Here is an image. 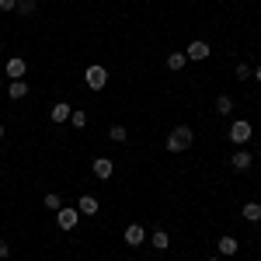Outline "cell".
<instances>
[{"instance_id":"obj_6","label":"cell","mask_w":261,"mask_h":261,"mask_svg":"<svg viewBox=\"0 0 261 261\" xmlns=\"http://www.w3.org/2000/svg\"><path fill=\"white\" fill-rule=\"evenodd\" d=\"M185 56H188V60H195V63H202V60H209V56H213V49H209V42L195 39V42H188Z\"/></svg>"},{"instance_id":"obj_8","label":"cell","mask_w":261,"mask_h":261,"mask_svg":"<svg viewBox=\"0 0 261 261\" xmlns=\"http://www.w3.org/2000/svg\"><path fill=\"white\" fill-rule=\"evenodd\" d=\"M4 70H7V77H11V81H24V73H28V63L21 60V56H14V60H7V66H4Z\"/></svg>"},{"instance_id":"obj_21","label":"cell","mask_w":261,"mask_h":261,"mask_svg":"<svg viewBox=\"0 0 261 261\" xmlns=\"http://www.w3.org/2000/svg\"><path fill=\"white\" fill-rule=\"evenodd\" d=\"M251 73H254V70H251L247 63H237V70H233V77H237V81H251Z\"/></svg>"},{"instance_id":"obj_10","label":"cell","mask_w":261,"mask_h":261,"mask_svg":"<svg viewBox=\"0 0 261 261\" xmlns=\"http://www.w3.org/2000/svg\"><path fill=\"white\" fill-rule=\"evenodd\" d=\"M251 164H254L251 150H237V153L230 157V167H233V171H251Z\"/></svg>"},{"instance_id":"obj_24","label":"cell","mask_w":261,"mask_h":261,"mask_svg":"<svg viewBox=\"0 0 261 261\" xmlns=\"http://www.w3.org/2000/svg\"><path fill=\"white\" fill-rule=\"evenodd\" d=\"M7 254H11V244H7V241H0V261L7 258Z\"/></svg>"},{"instance_id":"obj_13","label":"cell","mask_w":261,"mask_h":261,"mask_svg":"<svg viewBox=\"0 0 261 261\" xmlns=\"http://www.w3.org/2000/svg\"><path fill=\"white\" fill-rule=\"evenodd\" d=\"M146 241H150V247H157V251H167V247H171V237H167V230H153Z\"/></svg>"},{"instance_id":"obj_14","label":"cell","mask_w":261,"mask_h":261,"mask_svg":"<svg viewBox=\"0 0 261 261\" xmlns=\"http://www.w3.org/2000/svg\"><path fill=\"white\" fill-rule=\"evenodd\" d=\"M241 216L247 223H261V202H247V205L241 209Z\"/></svg>"},{"instance_id":"obj_17","label":"cell","mask_w":261,"mask_h":261,"mask_svg":"<svg viewBox=\"0 0 261 261\" xmlns=\"http://www.w3.org/2000/svg\"><path fill=\"white\" fill-rule=\"evenodd\" d=\"M213 108H216V115H230V112H233V98H230V94H220Z\"/></svg>"},{"instance_id":"obj_25","label":"cell","mask_w":261,"mask_h":261,"mask_svg":"<svg viewBox=\"0 0 261 261\" xmlns=\"http://www.w3.org/2000/svg\"><path fill=\"white\" fill-rule=\"evenodd\" d=\"M251 77H254V81L261 84V63H258V66H254V73H251Z\"/></svg>"},{"instance_id":"obj_5","label":"cell","mask_w":261,"mask_h":261,"mask_svg":"<svg viewBox=\"0 0 261 261\" xmlns=\"http://www.w3.org/2000/svg\"><path fill=\"white\" fill-rule=\"evenodd\" d=\"M77 223H81V213H77V209H70V205L56 209V226H60V230H73Z\"/></svg>"},{"instance_id":"obj_1","label":"cell","mask_w":261,"mask_h":261,"mask_svg":"<svg viewBox=\"0 0 261 261\" xmlns=\"http://www.w3.org/2000/svg\"><path fill=\"white\" fill-rule=\"evenodd\" d=\"M192 143H195V129L192 125H174L167 133V153H185Z\"/></svg>"},{"instance_id":"obj_19","label":"cell","mask_w":261,"mask_h":261,"mask_svg":"<svg viewBox=\"0 0 261 261\" xmlns=\"http://www.w3.org/2000/svg\"><path fill=\"white\" fill-rule=\"evenodd\" d=\"M108 136H112L115 143H125V140H129V129H125V125H112V129H108Z\"/></svg>"},{"instance_id":"obj_22","label":"cell","mask_w":261,"mask_h":261,"mask_svg":"<svg viewBox=\"0 0 261 261\" xmlns=\"http://www.w3.org/2000/svg\"><path fill=\"white\" fill-rule=\"evenodd\" d=\"M35 0H18V14H35Z\"/></svg>"},{"instance_id":"obj_26","label":"cell","mask_w":261,"mask_h":261,"mask_svg":"<svg viewBox=\"0 0 261 261\" xmlns=\"http://www.w3.org/2000/svg\"><path fill=\"white\" fill-rule=\"evenodd\" d=\"M0 140H4V125H0Z\"/></svg>"},{"instance_id":"obj_20","label":"cell","mask_w":261,"mask_h":261,"mask_svg":"<svg viewBox=\"0 0 261 261\" xmlns=\"http://www.w3.org/2000/svg\"><path fill=\"white\" fill-rule=\"evenodd\" d=\"M45 209H63V195L60 192H49V195H45Z\"/></svg>"},{"instance_id":"obj_27","label":"cell","mask_w":261,"mask_h":261,"mask_svg":"<svg viewBox=\"0 0 261 261\" xmlns=\"http://www.w3.org/2000/svg\"><path fill=\"white\" fill-rule=\"evenodd\" d=\"M209 261H220V258H209Z\"/></svg>"},{"instance_id":"obj_12","label":"cell","mask_w":261,"mask_h":261,"mask_svg":"<svg viewBox=\"0 0 261 261\" xmlns=\"http://www.w3.org/2000/svg\"><path fill=\"white\" fill-rule=\"evenodd\" d=\"M98 209H101V205H98L94 195H81V202H77V213H81V216H94Z\"/></svg>"},{"instance_id":"obj_9","label":"cell","mask_w":261,"mask_h":261,"mask_svg":"<svg viewBox=\"0 0 261 261\" xmlns=\"http://www.w3.org/2000/svg\"><path fill=\"white\" fill-rule=\"evenodd\" d=\"M216 247H220V254H223V258H233V254L241 251V241H237V237H230V233H223Z\"/></svg>"},{"instance_id":"obj_11","label":"cell","mask_w":261,"mask_h":261,"mask_svg":"<svg viewBox=\"0 0 261 261\" xmlns=\"http://www.w3.org/2000/svg\"><path fill=\"white\" fill-rule=\"evenodd\" d=\"M70 112H73V108H70L66 101H56V105L49 108V119H53L56 125H60V122H70Z\"/></svg>"},{"instance_id":"obj_4","label":"cell","mask_w":261,"mask_h":261,"mask_svg":"<svg viewBox=\"0 0 261 261\" xmlns=\"http://www.w3.org/2000/svg\"><path fill=\"white\" fill-rule=\"evenodd\" d=\"M91 171H94L98 181H112V174H115V161H112V157H94V161H91Z\"/></svg>"},{"instance_id":"obj_18","label":"cell","mask_w":261,"mask_h":261,"mask_svg":"<svg viewBox=\"0 0 261 261\" xmlns=\"http://www.w3.org/2000/svg\"><path fill=\"white\" fill-rule=\"evenodd\" d=\"M70 125H73V129H84V125H87V112H84V108H73V112H70Z\"/></svg>"},{"instance_id":"obj_15","label":"cell","mask_w":261,"mask_h":261,"mask_svg":"<svg viewBox=\"0 0 261 261\" xmlns=\"http://www.w3.org/2000/svg\"><path fill=\"white\" fill-rule=\"evenodd\" d=\"M7 94H11L14 101L28 98V81H11V87H7Z\"/></svg>"},{"instance_id":"obj_16","label":"cell","mask_w":261,"mask_h":261,"mask_svg":"<svg viewBox=\"0 0 261 261\" xmlns=\"http://www.w3.org/2000/svg\"><path fill=\"white\" fill-rule=\"evenodd\" d=\"M185 63H188L185 53H167V70H174V73H178V70H185Z\"/></svg>"},{"instance_id":"obj_3","label":"cell","mask_w":261,"mask_h":261,"mask_svg":"<svg viewBox=\"0 0 261 261\" xmlns=\"http://www.w3.org/2000/svg\"><path fill=\"white\" fill-rule=\"evenodd\" d=\"M251 136H254V129H251V122H247V119H237L233 125H230V143L247 146V143H251Z\"/></svg>"},{"instance_id":"obj_7","label":"cell","mask_w":261,"mask_h":261,"mask_svg":"<svg viewBox=\"0 0 261 261\" xmlns=\"http://www.w3.org/2000/svg\"><path fill=\"white\" fill-rule=\"evenodd\" d=\"M122 237H125V244H129V247H140V244H146V230H143L140 223H129Z\"/></svg>"},{"instance_id":"obj_23","label":"cell","mask_w":261,"mask_h":261,"mask_svg":"<svg viewBox=\"0 0 261 261\" xmlns=\"http://www.w3.org/2000/svg\"><path fill=\"white\" fill-rule=\"evenodd\" d=\"M0 11H18V0H0Z\"/></svg>"},{"instance_id":"obj_2","label":"cell","mask_w":261,"mask_h":261,"mask_svg":"<svg viewBox=\"0 0 261 261\" xmlns=\"http://www.w3.org/2000/svg\"><path fill=\"white\" fill-rule=\"evenodd\" d=\"M84 84H87L91 91H105V87H108V70L98 66V63L87 66V70H84Z\"/></svg>"}]
</instances>
